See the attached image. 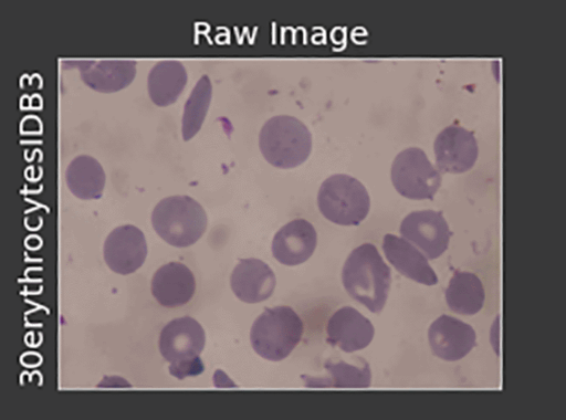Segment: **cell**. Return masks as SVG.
Segmentation results:
<instances>
[{"instance_id": "1", "label": "cell", "mask_w": 566, "mask_h": 420, "mask_svg": "<svg viewBox=\"0 0 566 420\" xmlns=\"http://www.w3.org/2000/svg\"><path fill=\"white\" fill-rule=\"evenodd\" d=\"M342 282L353 300L373 313H380L390 291L391 271L376 246L364 243L354 249L346 259Z\"/></svg>"}, {"instance_id": "2", "label": "cell", "mask_w": 566, "mask_h": 420, "mask_svg": "<svg viewBox=\"0 0 566 420\" xmlns=\"http://www.w3.org/2000/svg\"><path fill=\"white\" fill-rule=\"evenodd\" d=\"M259 147L274 167L290 169L303 164L312 150V134L296 117L277 115L268 119L259 135Z\"/></svg>"}, {"instance_id": "3", "label": "cell", "mask_w": 566, "mask_h": 420, "mask_svg": "<svg viewBox=\"0 0 566 420\" xmlns=\"http://www.w3.org/2000/svg\"><path fill=\"white\" fill-rule=\"evenodd\" d=\"M207 221L202 206L186 195L164 198L151 213V224L156 233L177 248L196 243L206 231Z\"/></svg>"}, {"instance_id": "4", "label": "cell", "mask_w": 566, "mask_h": 420, "mask_svg": "<svg viewBox=\"0 0 566 420\" xmlns=\"http://www.w3.org/2000/svg\"><path fill=\"white\" fill-rule=\"evenodd\" d=\"M205 344L202 326L190 316L175 318L165 325L158 340L161 356L170 363L169 372L178 379L203 371L199 356Z\"/></svg>"}, {"instance_id": "5", "label": "cell", "mask_w": 566, "mask_h": 420, "mask_svg": "<svg viewBox=\"0 0 566 420\" xmlns=\"http://www.w3.org/2000/svg\"><path fill=\"white\" fill-rule=\"evenodd\" d=\"M303 329L302 319L291 307L265 308L251 327V346L260 357L280 361L298 345Z\"/></svg>"}, {"instance_id": "6", "label": "cell", "mask_w": 566, "mask_h": 420, "mask_svg": "<svg viewBox=\"0 0 566 420\" xmlns=\"http://www.w3.org/2000/svg\"><path fill=\"white\" fill-rule=\"evenodd\" d=\"M317 206L327 220L340 225H357L367 217L370 199L359 180L336 174L322 182Z\"/></svg>"}, {"instance_id": "7", "label": "cell", "mask_w": 566, "mask_h": 420, "mask_svg": "<svg viewBox=\"0 0 566 420\" xmlns=\"http://www.w3.org/2000/svg\"><path fill=\"white\" fill-rule=\"evenodd\" d=\"M391 182L402 197L432 200L441 186V174L422 149L409 147L394 159Z\"/></svg>"}, {"instance_id": "8", "label": "cell", "mask_w": 566, "mask_h": 420, "mask_svg": "<svg viewBox=\"0 0 566 420\" xmlns=\"http://www.w3.org/2000/svg\"><path fill=\"white\" fill-rule=\"evenodd\" d=\"M399 232L430 260L443 254L452 234L442 213L434 210L410 212L402 220Z\"/></svg>"}, {"instance_id": "9", "label": "cell", "mask_w": 566, "mask_h": 420, "mask_svg": "<svg viewBox=\"0 0 566 420\" xmlns=\"http://www.w3.org/2000/svg\"><path fill=\"white\" fill-rule=\"evenodd\" d=\"M433 150L438 169L449 174L468 171L479 154L474 135L457 125L448 126L437 135Z\"/></svg>"}, {"instance_id": "10", "label": "cell", "mask_w": 566, "mask_h": 420, "mask_svg": "<svg viewBox=\"0 0 566 420\" xmlns=\"http://www.w3.org/2000/svg\"><path fill=\"white\" fill-rule=\"evenodd\" d=\"M103 255L113 272L122 275L135 272L147 256V243L143 231L132 224L115 228L104 242Z\"/></svg>"}, {"instance_id": "11", "label": "cell", "mask_w": 566, "mask_h": 420, "mask_svg": "<svg viewBox=\"0 0 566 420\" xmlns=\"http://www.w3.org/2000/svg\"><path fill=\"white\" fill-rule=\"evenodd\" d=\"M428 340L432 354L446 361L465 357L476 345L472 326L459 318L441 315L429 327Z\"/></svg>"}, {"instance_id": "12", "label": "cell", "mask_w": 566, "mask_h": 420, "mask_svg": "<svg viewBox=\"0 0 566 420\" xmlns=\"http://www.w3.org/2000/svg\"><path fill=\"white\" fill-rule=\"evenodd\" d=\"M326 332L327 343L345 353L366 348L375 335L370 321L350 306L342 307L331 316Z\"/></svg>"}, {"instance_id": "13", "label": "cell", "mask_w": 566, "mask_h": 420, "mask_svg": "<svg viewBox=\"0 0 566 420\" xmlns=\"http://www.w3.org/2000/svg\"><path fill=\"white\" fill-rule=\"evenodd\" d=\"M316 243L317 234L313 224L305 219H295L275 233L272 254L281 264L294 266L312 256Z\"/></svg>"}, {"instance_id": "14", "label": "cell", "mask_w": 566, "mask_h": 420, "mask_svg": "<svg viewBox=\"0 0 566 420\" xmlns=\"http://www.w3.org/2000/svg\"><path fill=\"white\" fill-rule=\"evenodd\" d=\"M276 284L272 269L254 258L242 259L231 273L230 286L242 302L254 304L268 300Z\"/></svg>"}, {"instance_id": "15", "label": "cell", "mask_w": 566, "mask_h": 420, "mask_svg": "<svg viewBox=\"0 0 566 420\" xmlns=\"http://www.w3.org/2000/svg\"><path fill=\"white\" fill-rule=\"evenodd\" d=\"M66 63L77 67L81 78L94 91L114 93L128 86L136 75V61L134 60H99L72 61Z\"/></svg>"}, {"instance_id": "16", "label": "cell", "mask_w": 566, "mask_h": 420, "mask_svg": "<svg viewBox=\"0 0 566 420\" xmlns=\"http://www.w3.org/2000/svg\"><path fill=\"white\" fill-rule=\"evenodd\" d=\"M195 290L192 272L180 262L161 265L151 279V294L165 307L185 305L193 296Z\"/></svg>"}, {"instance_id": "17", "label": "cell", "mask_w": 566, "mask_h": 420, "mask_svg": "<svg viewBox=\"0 0 566 420\" xmlns=\"http://www.w3.org/2000/svg\"><path fill=\"white\" fill-rule=\"evenodd\" d=\"M382 250L387 260L400 274L424 285L438 283L437 274L427 258L405 238L386 234L382 240Z\"/></svg>"}, {"instance_id": "18", "label": "cell", "mask_w": 566, "mask_h": 420, "mask_svg": "<svg viewBox=\"0 0 566 420\" xmlns=\"http://www.w3.org/2000/svg\"><path fill=\"white\" fill-rule=\"evenodd\" d=\"M187 80V72L181 62L176 60L157 62L147 77L150 99L157 106L175 103L185 88Z\"/></svg>"}, {"instance_id": "19", "label": "cell", "mask_w": 566, "mask_h": 420, "mask_svg": "<svg viewBox=\"0 0 566 420\" xmlns=\"http://www.w3.org/2000/svg\"><path fill=\"white\" fill-rule=\"evenodd\" d=\"M69 190L78 199H99L105 186L102 165L92 156L80 155L71 160L65 170Z\"/></svg>"}, {"instance_id": "20", "label": "cell", "mask_w": 566, "mask_h": 420, "mask_svg": "<svg viewBox=\"0 0 566 420\" xmlns=\"http://www.w3.org/2000/svg\"><path fill=\"white\" fill-rule=\"evenodd\" d=\"M485 292L481 280L473 273L455 271L446 290L449 308L460 315H474L481 311Z\"/></svg>"}, {"instance_id": "21", "label": "cell", "mask_w": 566, "mask_h": 420, "mask_svg": "<svg viewBox=\"0 0 566 420\" xmlns=\"http://www.w3.org/2000/svg\"><path fill=\"white\" fill-rule=\"evenodd\" d=\"M327 377H302L308 388H367L371 382V372L367 364L363 367L348 365L345 361L325 364Z\"/></svg>"}, {"instance_id": "22", "label": "cell", "mask_w": 566, "mask_h": 420, "mask_svg": "<svg viewBox=\"0 0 566 420\" xmlns=\"http://www.w3.org/2000/svg\"><path fill=\"white\" fill-rule=\"evenodd\" d=\"M212 95L208 75H202L192 88L184 106L181 133L184 140L191 139L201 128Z\"/></svg>"}]
</instances>
